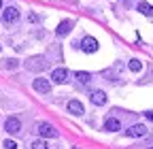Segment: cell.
Masks as SVG:
<instances>
[{
    "label": "cell",
    "instance_id": "4",
    "mask_svg": "<svg viewBox=\"0 0 153 149\" xmlns=\"http://www.w3.org/2000/svg\"><path fill=\"white\" fill-rule=\"evenodd\" d=\"M4 130L9 134H19V132H22V121H19L17 117H9L4 121Z\"/></svg>",
    "mask_w": 153,
    "mask_h": 149
},
{
    "label": "cell",
    "instance_id": "18",
    "mask_svg": "<svg viewBox=\"0 0 153 149\" xmlns=\"http://www.w3.org/2000/svg\"><path fill=\"white\" fill-rule=\"evenodd\" d=\"M4 149H17V143L15 141H4Z\"/></svg>",
    "mask_w": 153,
    "mask_h": 149
},
{
    "label": "cell",
    "instance_id": "12",
    "mask_svg": "<svg viewBox=\"0 0 153 149\" xmlns=\"http://www.w3.org/2000/svg\"><path fill=\"white\" fill-rule=\"evenodd\" d=\"M68 111H70V113H74V115H83V113H85V109H83V104H81L79 100H70V102H68Z\"/></svg>",
    "mask_w": 153,
    "mask_h": 149
},
{
    "label": "cell",
    "instance_id": "3",
    "mask_svg": "<svg viewBox=\"0 0 153 149\" xmlns=\"http://www.w3.org/2000/svg\"><path fill=\"white\" fill-rule=\"evenodd\" d=\"M76 47H81L85 53H96V49H98V41H96L94 36H85L81 43H76Z\"/></svg>",
    "mask_w": 153,
    "mask_h": 149
},
{
    "label": "cell",
    "instance_id": "8",
    "mask_svg": "<svg viewBox=\"0 0 153 149\" xmlns=\"http://www.w3.org/2000/svg\"><path fill=\"white\" fill-rule=\"evenodd\" d=\"M51 81L53 83H66L68 81V70L66 68H55L51 72Z\"/></svg>",
    "mask_w": 153,
    "mask_h": 149
},
{
    "label": "cell",
    "instance_id": "16",
    "mask_svg": "<svg viewBox=\"0 0 153 149\" xmlns=\"http://www.w3.org/2000/svg\"><path fill=\"white\" fill-rule=\"evenodd\" d=\"M32 149H49V145H47V141H34Z\"/></svg>",
    "mask_w": 153,
    "mask_h": 149
},
{
    "label": "cell",
    "instance_id": "13",
    "mask_svg": "<svg viewBox=\"0 0 153 149\" xmlns=\"http://www.w3.org/2000/svg\"><path fill=\"white\" fill-rule=\"evenodd\" d=\"M74 79L79 81V83H89L91 74H89V72H85V70H76V72H74Z\"/></svg>",
    "mask_w": 153,
    "mask_h": 149
},
{
    "label": "cell",
    "instance_id": "10",
    "mask_svg": "<svg viewBox=\"0 0 153 149\" xmlns=\"http://www.w3.org/2000/svg\"><path fill=\"white\" fill-rule=\"evenodd\" d=\"M91 102L96 104V107H102V104H106V94L102 89H96V92H91Z\"/></svg>",
    "mask_w": 153,
    "mask_h": 149
},
{
    "label": "cell",
    "instance_id": "19",
    "mask_svg": "<svg viewBox=\"0 0 153 149\" xmlns=\"http://www.w3.org/2000/svg\"><path fill=\"white\" fill-rule=\"evenodd\" d=\"M28 19H30L32 24H36V22H38V15H34V13H30V15H28Z\"/></svg>",
    "mask_w": 153,
    "mask_h": 149
},
{
    "label": "cell",
    "instance_id": "17",
    "mask_svg": "<svg viewBox=\"0 0 153 149\" xmlns=\"http://www.w3.org/2000/svg\"><path fill=\"white\" fill-rule=\"evenodd\" d=\"M4 68L15 70V68H17V60H4Z\"/></svg>",
    "mask_w": 153,
    "mask_h": 149
},
{
    "label": "cell",
    "instance_id": "2",
    "mask_svg": "<svg viewBox=\"0 0 153 149\" xmlns=\"http://www.w3.org/2000/svg\"><path fill=\"white\" fill-rule=\"evenodd\" d=\"M36 132L41 134L43 139H57V130L51 126V124H47V121H41L36 126Z\"/></svg>",
    "mask_w": 153,
    "mask_h": 149
},
{
    "label": "cell",
    "instance_id": "11",
    "mask_svg": "<svg viewBox=\"0 0 153 149\" xmlns=\"http://www.w3.org/2000/svg\"><path fill=\"white\" fill-rule=\"evenodd\" d=\"M104 130H108V132H117V130H121V124L119 119H115V117H108L104 121Z\"/></svg>",
    "mask_w": 153,
    "mask_h": 149
},
{
    "label": "cell",
    "instance_id": "21",
    "mask_svg": "<svg viewBox=\"0 0 153 149\" xmlns=\"http://www.w3.org/2000/svg\"><path fill=\"white\" fill-rule=\"evenodd\" d=\"M0 11H2V0H0Z\"/></svg>",
    "mask_w": 153,
    "mask_h": 149
},
{
    "label": "cell",
    "instance_id": "6",
    "mask_svg": "<svg viewBox=\"0 0 153 149\" xmlns=\"http://www.w3.org/2000/svg\"><path fill=\"white\" fill-rule=\"evenodd\" d=\"M126 134H128L130 139L145 136V134H147V126H143V124H134V126H130V128L126 130Z\"/></svg>",
    "mask_w": 153,
    "mask_h": 149
},
{
    "label": "cell",
    "instance_id": "9",
    "mask_svg": "<svg viewBox=\"0 0 153 149\" xmlns=\"http://www.w3.org/2000/svg\"><path fill=\"white\" fill-rule=\"evenodd\" d=\"M72 26H74V24H72L70 19H64V22H60V26L55 28V34H57V36H66V34L72 30Z\"/></svg>",
    "mask_w": 153,
    "mask_h": 149
},
{
    "label": "cell",
    "instance_id": "5",
    "mask_svg": "<svg viewBox=\"0 0 153 149\" xmlns=\"http://www.w3.org/2000/svg\"><path fill=\"white\" fill-rule=\"evenodd\" d=\"M32 87H34L36 92H41V94H49V92H51V81H49V79H43V77H38V79H34Z\"/></svg>",
    "mask_w": 153,
    "mask_h": 149
},
{
    "label": "cell",
    "instance_id": "7",
    "mask_svg": "<svg viewBox=\"0 0 153 149\" xmlns=\"http://www.w3.org/2000/svg\"><path fill=\"white\" fill-rule=\"evenodd\" d=\"M2 19H4V24H15V22L19 19V11H17L15 7L2 9Z\"/></svg>",
    "mask_w": 153,
    "mask_h": 149
},
{
    "label": "cell",
    "instance_id": "15",
    "mask_svg": "<svg viewBox=\"0 0 153 149\" xmlns=\"http://www.w3.org/2000/svg\"><path fill=\"white\" fill-rule=\"evenodd\" d=\"M138 11H140L143 15H147V17L153 15V7H151L149 2H140V4H138Z\"/></svg>",
    "mask_w": 153,
    "mask_h": 149
},
{
    "label": "cell",
    "instance_id": "20",
    "mask_svg": "<svg viewBox=\"0 0 153 149\" xmlns=\"http://www.w3.org/2000/svg\"><path fill=\"white\" fill-rule=\"evenodd\" d=\"M145 115H147V119H149V121H153V111H147Z\"/></svg>",
    "mask_w": 153,
    "mask_h": 149
},
{
    "label": "cell",
    "instance_id": "14",
    "mask_svg": "<svg viewBox=\"0 0 153 149\" xmlns=\"http://www.w3.org/2000/svg\"><path fill=\"white\" fill-rule=\"evenodd\" d=\"M128 68H130L132 72H138V70L143 68V62H140V60H136V58H132V60L128 62Z\"/></svg>",
    "mask_w": 153,
    "mask_h": 149
},
{
    "label": "cell",
    "instance_id": "1",
    "mask_svg": "<svg viewBox=\"0 0 153 149\" xmlns=\"http://www.w3.org/2000/svg\"><path fill=\"white\" fill-rule=\"evenodd\" d=\"M47 66H49V62H47L45 58H41V55L30 58V60L26 62V70H32V72H41V70H45Z\"/></svg>",
    "mask_w": 153,
    "mask_h": 149
}]
</instances>
